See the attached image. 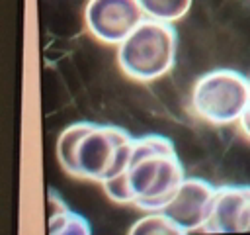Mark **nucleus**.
I'll use <instances>...</instances> for the list:
<instances>
[{"instance_id": "6e6552de", "label": "nucleus", "mask_w": 250, "mask_h": 235, "mask_svg": "<svg viewBox=\"0 0 250 235\" xmlns=\"http://www.w3.org/2000/svg\"><path fill=\"white\" fill-rule=\"evenodd\" d=\"M49 233L51 235H90V223L78 213L72 212L55 190L49 196Z\"/></svg>"}, {"instance_id": "7ed1b4c3", "label": "nucleus", "mask_w": 250, "mask_h": 235, "mask_svg": "<svg viewBox=\"0 0 250 235\" xmlns=\"http://www.w3.org/2000/svg\"><path fill=\"white\" fill-rule=\"evenodd\" d=\"M178 33L172 24L145 18L119 45L117 65L135 82H154L176 63Z\"/></svg>"}, {"instance_id": "f03ea898", "label": "nucleus", "mask_w": 250, "mask_h": 235, "mask_svg": "<svg viewBox=\"0 0 250 235\" xmlns=\"http://www.w3.org/2000/svg\"><path fill=\"white\" fill-rule=\"evenodd\" d=\"M121 174L131 196L129 206L145 213L164 210L186 178L174 143L158 133L133 139L129 164Z\"/></svg>"}, {"instance_id": "f257e3e1", "label": "nucleus", "mask_w": 250, "mask_h": 235, "mask_svg": "<svg viewBox=\"0 0 250 235\" xmlns=\"http://www.w3.org/2000/svg\"><path fill=\"white\" fill-rule=\"evenodd\" d=\"M133 139L119 125L76 121L61 131L57 159L68 176L104 184L127 168Z\"/></svg>"}, {"instance_id": "423d86ee", "label": "nucleus", "mask_w": 250, "mask_h": 235, "mask_svg": "<svg viewBox=\"0 0 250 235\" xmlns=\"http://www.w3.org/2000/svg\"><path fill=\"white\" fill-rule=\"evenodd\" d=\"M215 196L217 188L211 182L186 176L162 212H166L184 229V233H201L211 217Z\"/></svg>"}, {"instance_id": "39448f33", "label": "nucleus", "mask_w": 250, "mask_h": 235, "mask_svg": "<svg viewBox=\"0 0 250 235\" xmlns=\"http://www.w3.org/2000/svg\"><path fill=\"white\" fill-rule=\"evenodd\" d=\"M145 18L139 0H88L84 6L86 29L104 45H119Z\"/></svg>"}, {"instance_id": "1a4fd4ad", "label": "nucleus", "mask_w": 250, "mask_h": 235, "mask_svg": "<svg viewBox=\"0 0 250 235\" xmlns=\"http://www.w3.org/2000/svg\"><path fill=\"white\" fill-rule=\"evenodd\" d=\"M131 235H186L184 229L162 210L146 212L129 229Z\"/></svg>"}, {"instance_id": "0eeeda50", "label": "nucleus", "mask_w": 250, "mask_h": 235, "mask_svg": "<svg viewBox=\"0 0 250 235\" xmlns=\"http://www.w3.org/2000/svg\"><path fill=\"white\" fill-rule=\"evenodd\" d=\"M201 233H250V186H219Z\"/></svg>"}, {"instance_id": "20e7f679", "label": "nucleus", "mask_w": 250, "mask_h": 235, "mask_svg": "<svg viewBox=\"0 0 250 235\" xmlns=\"http://www.w3.org/2000/svg\"><path fill=\"white\" fill-rule=\"evenodd\" d=\"M250 102V78L232 69H213L201 74L189 96V110L211 125L238 121Z\"/></svg>"}, {"instance_id": "9d476101", "label": "nucleus", "mask_w": 250, "mask_h": 235, "mask_svg": "<svg viewBox=\"0 0 250 235\" xmlns=\"http://www.w3.org/2000/svg\"><path fill=\"white\" fill-rule=\"evenodd\" d=\"M193 0H139L146 18L176 24L180 22L191 8Z\"/></svg>"}, {"instance_id": "9b49d317", "label": "nucleus", "mask_w": 250, "mask_h": 235, "mask_svg": "<svg viewBox=\"0 0 250 235\" xmlns=\"http://www.w3.org/2000/svg\"><path fill=\"white\" fill-rule=\"evenodd\" d=\"M238 129H240V133L250 141V102H248V106H246V110L242 112V116L238 118Z\"/></svg>"}]
</instances>
